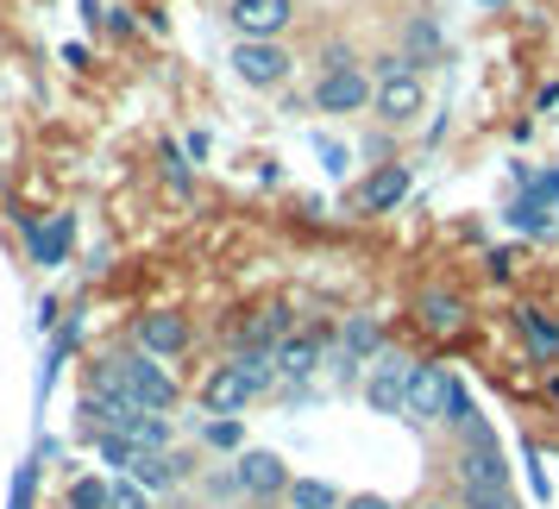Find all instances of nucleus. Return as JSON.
<instances>
[{"label": "nucleus", "mask_w": 559, "mask_h": 509, "mask_svg": "<svg viewBox=\"0 0 559 509\" xmlns=\"http://www.w3.org/2000/svg\"><path fill=\"white\" fill-rule=\"evenodd\" d=\"M114 509H152L145 504V484H114Z\"/></svg>", "instance_id": "24"}, {"label": "nucleus", "mask_w": 559, "mask_h": 509, "mask_svg": "<svg viewBox=\"0 0 559 509\" xmlns=\"http://www.w3.org/2000/svg\"><path fill=\"white\" fill-rule=\"evenodd\" d=\"M447 403H453V371H447V365H415L403 415L415 422V428H433V422L447 415Z\"/></svg>", "instance_id": "6"}, {"label": "nucleus", "mask_w": 559, "mask_h": 509, "mask_svg": "<svg viewBox=\"0 0 559 509\" xmlns=\"http://www.w3.org/2000/svg\"><path fill=\"white\" fill-rule=\"evenodd\" d=\"M289 509H346V497L321 478H296L289 484Z\"/></svg>", "instance_id": "18"}, {"label": "nucleus", "mask_w": 559, "mask_h": 509, "mask_svg": "<svg viewBox=\"0 0 559 509\" xmlns=\"http://www.w3.org/2000/svg\"><path fill=\"white\" fill-rule=\"evenodd\" d=\"M408 378H415V365H408L403 353H396V358H378V371L365 378V403L378 409V415H403V403H408Z\"/></svg>", "instance_id": "10"}, {"label": "nucleus", "mask_w": 559, "mask_h": 509, "mask_svg": "<svg viewBox=\"0 0 559 509\" xmlns=\"http://www.w3.org/2000/svg\"><path fill=\"white\" fill-rule=\"evenodd\" d=\"M233 76L246 82V88H277L289 76V51H283L277 38H239L233 45Z\"/></svg>", "instance_id": "4"}, {"label": "nucleus", "mask_w": 559, "mask_h": 509, "mask_svg": "<svg viewBox=\"0 0 559 509\" xmlns=\"http://www.w3.org/2000/svg\"><path fill=\"white\" fill-rule=\"evenodd\" d=\"M233 484L246 490V497H258V504H271V497H289V465H283L277 453H264V447H246V453L233 459Z\"/></svg>", "instance_id": "5"}, {"label": "nucleus", "mask_w": 559, "mask_h": 509, "mask_svg": "<svg viewBox=\"0 0 559 509\" xmlns=\"http://www.w3.org/2000/svg\"><path fill=\"white\" fill-rule=\"evenodd\" d=\"M440 51H447V45H440V26H433V20H408V32H403L408 63H415V70H421V63H440Z\"/></svg>", "instance_id": "15"}, {"label": "nucleus", "mask_w": 559, "mask_h": 509, "mask_svg": "<svg viewBox=\"0 0 559 509\" xmlns=\"http://www.w3.org/2000/svg\"><path fill=\"white\" fill-rule=\"evenodd\" d=\"M403 196H408V170H403V164H383V170H371V177L358 182L353 208H358V214H390Z\"/></svg>", "instance_id": "11"}, {"label": "nucleus", "mask_w": 559, "mask_h": 509, "mask_svg": "<svg viewBox=\"0 0 559 509\" xmlns=\"http://www.w3.org/2000/svg\"><path fill=\"white\" fill-rule=\"evenodd\" d=\"M189 321L182 315H170V308H157V315H139L132 321V346L139 353H152V358H177V353H189Z\"/></svg>", "instance_id": "8"}, {"label": "nucleus", "mask_w": 559, "mask_h": 509, "mask_svg": "<svg viewBox=\"0 0 559 509\" xmlns=\"http://www.w3.org/2000/svg\"><path fill=\"white\" fill-rule=\"evenodd\" d=\"M70 509H114V484L76 478V484H70Z\"/></svg>", "instance_id": "20"}, {"label": "nucleus", "mask_w": 559, "mask_h": 509, "mask_svg": "<svg viewBox=\"0 0 559 509\" xmlns=\"http://www.w3.org/2000/svg\"><path fill=\"white\" fill-rule=\"evenodd\" d=\"M70 233H76V221H70V214H57L51 239H45V233H32V246H38V258H45V264H57V258L70 252Z\"/></svg>", "instance_id": "21"}, {"label": "nucleus", "mask_w": 559, "mask_h": 509, "mask_svg": "<svg viewBox=\"0 0 559 509\" xmlns=\"http://www.w3.org/2000/svg\"><path fill=\"white\" fill-rule=\"evenodd\" d=\"M346 509H396V504L378 497V490H358V497H346Z\"/></svg>", "instance_id": "26"}, {"label": "nucleus", "mask_w": 559, "mask_h": 509, "mask_svg": "<svg viewBox=\"0 0 559 509\" xmlns=\"http://www.w3.org/2000/svg\"><path fill=\"white\" fill-rule=\"evenodd\" d=\"M202 440H207V447H239L246 434H239V422H233V415H221V422H207V428H202Z\"/></svg>", "instance_id": "23"}, {"label": "nucleus", "mask_w": 559, "mask_h": 509, "mask_svg": "<svg viewBox=\"0 0 559 509\" xmlns=\"http://www.w3.org/2000/svg\"><path fill=\"white\" fill-rule=\"evenodd\" d=\"M182 478V459L177 453H139V465H132V484H145V490H164V484Z\"/></svg>", "instance_id": "17"}, {"label": "nucleus", "mask_w": 559, "mask_h": 509, "mask_svg": "<svg viewBox=\"0 0 559 509\" xmlns=\"http://www.w3.org/2000/svg\"><path fill=\"white\" fill-rule=\"evenodd\" d=\"M277 333H283V308H264V315L252 321V333H246V346H252V353H264Z\"/></svg>", "instance_id": "22"}, {"label": "nucleus", "mask_w": 559, "mask_h": 509, "mask_svg": "<svg viewBox=\"0 0 559 509\" xmlns=\"http://www.w3.org/2000/svg\"><path fill=\"white\" fill-rule=\"evenodd\" d=\"M371 82H378V102H371V114H378V120H390V127H408V120L428 107V82H421V70H415L403 51L378 57V63H371Z\"/></svg>", "instance_id": "1"}, {"label": "nucleus", "mask_w": 559, "mask_h": 509, "mask_svg": "<svg viewBox=\"0 0 559 509\" xmlns=\"http://www.w3.org/2000/svg\"><path fill=\"white\" fill-rule=\"evenodd\" d=\"M296 20V0H227V26L239 38H283Z\"/></svg>", "instance_id": "7"}, {"label": "nucleus", "mask_w": 559, "mask_h": 509, "mask_svg": "<svg viewBox=\"0 0 559 509\" xmlns=\"http://www.w3.org/2000/svg\"><path fill=\"white\" fill-rule=\"evenodd\" d=\"M415 315H421V328L428 333H459L465 328V303H459L453 289H428V296L415 303Z\"/></svg>", "instance_id": "12"}, {"label": "nucleus", "mask_w": 559, "mask_h": 509, "mask_svg": "<svg viewBox=\"0 0 559 509\" xmlns=\"http://www.w3.org/2000/svg\"><path fill=\"white\" fill-rule=\"evenodd\" d=\"M277 378H289V383H302L308 371H314V358H321V340H283L277 353Z\"/></svg>", "instance_id": "14"}, {"label": "nucleus", "mask_w": 559, "mask_h": 509, "mask_svg": "<svg viewBox=\"0 0 559 509\" xmlns=\"http://www.w3.org/2000/svg\"><path fill=\"white\" fill-rule=\"evenodd\" d=\"M415 509H459V504H440V497H428V504H415Z\"/></svg>", "instance_id": "27"}, {"label": "nucleus", "mask_w": 559, "mask_h": 509, "mask_svg": "<svg viewBox=\"0 0 559 509\" xmlns=\"http://www.w3.org/2000/svg\"><path fill=\"white\" fill-rule=\"evenodd\" d=\"M515 328L528 333L534 358H559V321L554 315H540V308H515Z\"/></svg>", "instance_id": "13"}, {"label": "nucleus", "mask_w": 559, "mask_h": 509, "mask_svg": "<svg viewBox=\"0 0 559 509\" xmlns=\"http://www.w3.org/2000/svg\"><path fill=\"white\" fill-rule=\"evenodd\" d=\"M32 472H38V465H20V478H13V509H32Z\"/></svg>", "instance_id": "25"}, {"label": "nucleus", "mask_w": 559, "mask_h": 509, "mask_svg": "<svg viewBox=\"0 0 559 509\" xmlns=\"http://www.w3.org/2000/svg\"><path fill=\"white\" fill-rule=\"evenodd\" d=\"M120 371H127V390H132V403L145 409V415H164V409H177V378L157 365L152 353H120Z\"/></svg>", "instance_id": "3"}, {"label": "nucleus", "mask_w": 559, "mask_h": 509, "mask_svg": "<svg viewBox=\"0 0 559 509\" xmlns=\"http://www.w3.org/2000/svg\"><path fill=\"white\" fill-rule=\"evenodd\" d=\"M120 440H132L139 453H170V422L164 415H132Z\"/></svg>", "instance_id": "16"}, {"label": "nucleus", "mask_w": 559, "mask_h": 509, "mask_svg": "<svg viewBox=\"0 0 559 509\" xmlns=\"http://www.w3.org/2000/svg\"><path fill=\"white\" fill-rule=\"evenodd\" d=\"M371 102H378V82L365 76L346 51H333L328 76L314 82V107H321V114H365Z\"/></svg>", "instance_id": "2"}, {"label": "nucleus", "mask_w": 559, "mask_h": 509, "mask_svg": "<svg viewBox=\"0 0 559 509\" xmlns=\"http://www.w3.org/2000/svg\"><path fill=\"white\" fill-rule=\"evenodd\" d=\"M258 390H252V378H246V365L233 358V365H214L202 378V409L207 415H239V409L252 403Z\"/></svg>", "instance_id": "9"}, {"label": "nucleus", "mask_w": 559, "mask_h": 509, "mask_svg": "<svg viewBox=\"0 0 559 509\" xmlns=\"http://www.w3.org/2000/svg\"><path fill=\"white\" fill-rule=\"evenodd\" d=\"M459 509H522L509 490H490V484H459Z\"/></svg>", "instance_id": "19"}]
</instances>
